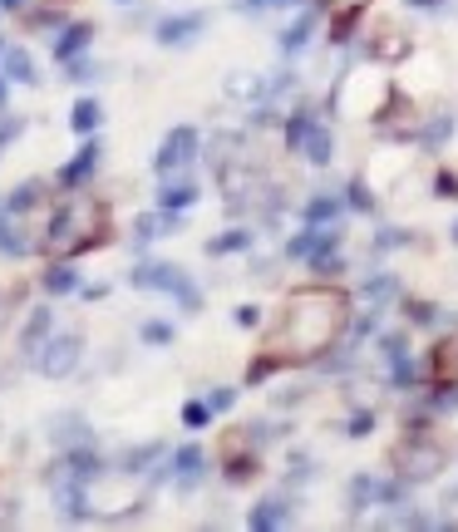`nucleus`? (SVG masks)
Segmentation results:
<instances>
[{"label":"nucleus","mask_w":458,"mask_h":532,"mask_svg":"<svg viewBox=\"0 0 458 532\" xmlns=\"http://www.w3.org/2000/svg\"><path fill=\"white\" fill-rule=\"evenodd\" d=\"M350 326V301L336 286H301L286 296L272 336H266V355L276 365H301L316 360L320 350H330L340 340V330Z\"/></svg>","instance_id":"nucleus-1"},{"label":"nucleus","mask_w":458,"mask_h":532,"mask_svg":"<svg viewBox=\"0 0 458 532\" xmlns=\"http://www.w3.org/2000/svg\"><path fill=\"white\" fill-rule=\"evenodd\" d=\"M99 232H103V212L89 203V197H75L65 212L49 217L45 252L49 257H75V252H85V247L99 242Z\"/></svg>","instance_id":"nucleus-2"},{"label":"nucleus","mask_w":458,"mask_h":532,"mask_svg":"<svg viewBox=\"0 0 458 532\" xmlns=\"http://www.w3.org/2000/svg\"><path fill=\"white\" fill-rule=\"evenodd\" d=\"M133 286L139 291H168L173 301L187 311V316H197V306H202V291L193 286V281L183 276V266H163V262H143V266H133Z\"/></svg>","instance_id":"nucleus-3"},{"label":"nucleus","mask_w":458,"mask_h":532,"mask_svg":"<svg viewBox=\"0 0 458 532\" xmlns=\"http://www.w3.org/2000/svg\"><path fill=\"white\" fill-rule=\"evenodd\" d=\"M281 133H286V149H296L306 163H330V133L310 109L291 113V119L281 123Z\"/></svg>","instance_id":"nucleus-4"},{"label":"nucleus","mask_w":458,"mask_h":532,"mask_svg":"<svg viewBox=\"0 0 458 532\" xmlns=\"http://www.w3.org/2000/svg\"><path fill=\"white\" fill-rule=\"evenodd\" d=\"M400 478L404 483H424V478H434L444 468V448L429 439V434H404V444H400Z\"/></svg>","instance_id":"nucleus-5"},{"label":"nucleus","mask_w":458,"mask_h":532,"mask_svg":"<svg viewBox=\"0 0 458 532\" xmlns=\"http://www.w3.org/2000/svg\"><path fill=\"white\" fill-rule=\"evenodd\" d=\"M380 355H384V365H390L394 390H419V365H414V355H409V336H404V330L380 336Z\"/></svg>","instance_id":"nucleus-6"},{"label":"nucleus","mask_w":458,"mask_h":532,"mask_svg":"<svg viewBox=\"0 0 458 532\" xmlns=\"http://www.w3.org/2000/svg\"><path fill=\"white\" fill-rule=\"evenodd\" d=\"M197 158V129H173L168 139H163V149H158V158H153V168H158L163 177L168 173H178V168H187V163Z\"/></svg>","instance_id":"nucleus-7"},{"label":"nucleus","mask_w":458,"mask_h":532,"mask_svg":"<svg viewBox=\"0 0 458 532\" xmlns=\"http://www.w3.org/2000/svg\"><path fill=\"white\" fill-rule=\"evenodd\" d=\"M35 365H40V374H69L79 365V340L75 336H59V340H45L40 346V355H35Z\"/></svg>","instance_id":"nucleus-8"},{"label":"nucleus","mask_w":458,"mask_h":532,"mask_svg":"<svg viewBox=\"0 0 458 532\" xmlns=\"http://www.w3.org/2000/svg\"><path fill=\"white\" fill-rule=\"evenodd\" d=\"M242 444H247V429L242 434H227V458H222L227 483H247V478H256V454H252V448L242 454Z\"/></svg>","instance_id":"nucleus-9"},{"label":"nucleus","mask_w":458,"mask_h":532,"mask_svg":"<svg viewBox=\"0 0 458 532\" xmlns=\"http://www.w3.org/2000/svg\"><path fill=\"white\" fill-rule=\"evenodd\" d=\"M99 143H85V149H79L75 153V163H65V168H59V187H65V193H75V187H85L89 183V177H94V168H99Z\"/></svg>","instance_id":"nucleus-10"},{"label":"nucleus","mask_w":458,"mask_h":532,"mask_svg":"<svg viewBox=\"0 0 458 532\" xmlns=\"http://www.w3.org/2000/svg\"><path fill=\"white\" fill-rule=\"evenodd\" d=\"M207 30V15L202 10H187V15H168L158 25V45H187L193 35H202Z\"/></svg>","instance_id":"nucleus-11"},{"label":"nucleus","mask_w":458,"mask_h":532,"mask_svg":"<svg viewBox=\"0 0 458 532\" xmlns=\"http://www.w3.org/2000/svg\"><path fill=\"white\" fill-rule=\"evenodd\" d=\"M202 473H207V454L197 444H183L178 454H173V478H178L183 488H193Z\"/></svg>","instance_id":"nucleus-12"},{"label":"nucleus","mask_w":458,"mask_h":532,"mask_svg":"<svg viewBox=\"0 0 458 532\" xmlns=\"http://www.w3.org/2000/svg\"><path fill=\"white\" fill-rule=\"evenodd\" d=\"M320 5H326V15H330V30H336L330 40H350V25H355V15L370 5V0H320Z\"/></svg>","instance_id":"nucleus-13"},{"label":"nucleus","mask_w":458,"mask_h":532,"mask_svg":"<svg viewBox=\"0 0 458 532\" xmlns=\"http://www.w3.org/2000/svg\"><path fill=\"white\" fill-rule=\"evenodd\" d=\"M89 40H94L89 25H65V35L55 40V59H59V65H75V59L89 50Z\"/></svg>","instance_id":"nucleus-14"},{"label":"nucleus","mask_w":458,"mask_h":532,"mask_svg":"<svg viewBox=\"0 0 458 532\" xmlns=\"http://www.w3.org/2000/svg\"><path fill=\"white\" fill-rule=\"evenodd\" d=\"M0 75L15 79V85H35V65L20 45H0Z\"/></svg>","instance_id":"nucleus-15"},{"label":"nucleus","mask_w":458,"mask_h":532,"mask_svg":"<svg viewBox=\"0 0 458 532\" xmlns=\"http://www.w3.org/2000/svg\"><path fill=\"white\" fill-rule=\"evenodd\" d=\"M291 518V508H286V498H262V503L252 508V518H247V527H256V532H266V527H281Z\"/></svg>","instance_id":"nucleus-16"},{"label":"nucleus","mask_w":458,"mask_h":532,"mask_svg":"<svg viewBox=\"0 0 458 532\" xmlns=\"http://www.w3.org/2000/svg\"><path fill=\"white\" fill-rule=\"evenodd\" d=\"M429 370H434V380H439V384H458V340H444V346H434Z\"/></svg>","instance_id":"nucleus-17"},{"label":"nucleus","mask_w":458,"mask_h":532,"mask_svg":"<svg viewBox=\"0 0 458 532\" xmlns=\"http://www.w3.org/2000/svg\"><path fill=\"white\" fill-rule=\"evenodd\" d=\"M197 203V183H187V177H178V183H163L158 193V207H168V212H183V207Z\"/></svg>","instance_id":"nucleus-18"},{"label":"nucleus","mask_w":458,"mask_h":532,"mask_svg":"<svg viewBox=\"0 0 458 532\" xmlns=\"http://www.w3.org/2000/svg\"><path fill=\"white\" fill-rule=\"evenodd\" d=\"M247 247H252V232H247V227H232V232L207 242V257H232V252H247Z\"/></svg>","instance_id":"nucleus-19"},{"label":"nucleus","mask_w":458,"mask_h":532,"mask_svg":"<svg viewBox=\"0 0 458 532\" xmlns=\"http://www.w3.org/2000/svg\"><path fill=\"white\" fill-rule=\"evenodd\" d=\"M40 286L49 291V296H69V291L79 286V276H75V266H65V262H55L45 271V276H40Z\"/></svg>","instance_id":"nucleus-20"},{"label":"nucleus","mask_w":458,"mask_h":532,"mask_svg":"<svg viewBox=\"0 0 458 532\" xmlns=\"http://www.w3.org/2000/svg\"><path fill=\"white\" fill-rule=\"evenodd\" d=\"M370 503H384V483H374L370 473H360L350 483V508H370Z\"/></svg>","instance_id":"nucleus-21"},{"label":"nucleus","mask_w":458,"mask_h":532,"mask_svg":"<svg viewBox=\"0 0 458 532\" xmlns=\"http://www.w3.org/2000/svg\"><path fill=\"white\" fill-rule=\"evenodd\" d=\"M49 326H55V320H49V311H35V316H30V326H25V336H20V350H40V346H45V336H49Z\"/></svg>","instance_id":"nucleus-22"},{"label":"nucleus","mask_w":458,"mask_h":532,"mask_svg":"<svg viewBox=\"0 0 458 532\" xmlns=\"http://www.w3.org/2000/svg\"><path fill=\"white\" fill-rule=\"evenodd\" d=\"M69 478H79V483H85V478H94V473H99V454H94V448H75V454H69Z\"/></svg>","instance_id":"nucleus-23"},{"label":"nucleus","mask_w":458,"mask_h":532,"mask_svg":"<svg viewBox=\"0 0 458 532\" xmlns=\"http://www.w3.org/2000/svg\"><path fill=\"white\" fill-rule=\"evenodd\" d=\"M310 30H316V20H310V15H301L296 25H291L286 35H281V50H286V55H296V50H306V45H310Z\"/></svg>","instance_id":"nucleus-24"},{"label":"nucleus","mask_w":458,"mask_h":532,"mask_svg":"<svg viewBox=\"0 0 458 532\" xmlns=\"http://www.w3.org/2000/svg\"><path fill=\"white\" fill-rule=\"evenodd\" d=\"M336 217H340V203H336V197H310V203H306V222L330 227Z\"/></svg>","instance_id":"nucleus-25"},{"label":"nucleus","mask_w":458,"mask_h":532,"mask_svg":"<svg viewBox=\"0 0 458 532\" xmlns=\"http://www.w3.org/2000/svg\"><path fill=\"white\" fill-rule=\"evenodd\" d=\"M69 123H75V133H94V129H99V104H94V99H79L75 113H69Z\"/></svg>","instance_id":"nucleus-26"},{"label":"nucleus","mask_w":458,"mask_h":532,"mask_svg":"<svg viewBox=\"0 0 458 532\" xmlns=\"http://www.w3.org/2000/svg\"><path fill=\"white\" fill-rule=\"evenodd\" d=\"M449 133H454V113H439V119L419 133V143L424 149H439V143H449Z\"/></svg>","instance_id":"nucleus-27"},{"label":"nucleus","mask_w":458,"mask_h":532,"mask_svg":"<svg viewBox=\"0 0 458 532\" xmlns=\"http://www.w3.org/2000/svg\"><path fill=\"white\" fill-rule=\"evenodd\" d=\"M40 193H45L40 183H20L15 193L5 197V212H25V207H35V203H40Z\"/></svg>","instance_id":"nucleus-28"},{"label":"nucleus","mask_w":458,"mask_h":532,"mask_svg":"<svg viewBox=\"0 0 458 532\" xmlns=\"http://www.w3.org/2000/svg\"><path fill=\"white\" fill-rule=\"evenodd\" d=\"M212 414H217V410H212L207 400H187V404H183V424H187V429H202Z\"/></svg>","instance_id":"nucleus-29"},{"label":"nucleus","mask_w":458,"mask_h":532,"mask_svg":"<svg viewBox=\"0 0 458 532\" xmlns=\"http://www.w3.org/2000/svg\"><path fill=\"white\" fill-rule=\"evenodd\" d=\"M404 316H409L414 326H439V311H434L429 301H404Z\"/></svg>","instance_id":"nucleus-30"},{"label":"nucleus","mask_w":458,"mask_h":532,"mask_svg":"<svg viewBox=\"0 0 458 532\" xmlns=\"http://www.w3.org/2000/svg\"><path fill=\"white\" fill-rule=\"evenodd\" d=\"M65 513L75 518V523H79V518H89V508H85V488H79V478L65 488Z\"/></svg>","instance_id":"nucleus-31"},{"label":"nucleus","mask_w":458,"mask_h":532,"mask_svg":"<svg viewBox=\"0 0 458 532\" xmlns=\"http://www.w3.org/2000/svg\"><path fill=\"white\" fill-rule=\"evenodd\" d=\"M143 340H148V346H168L173 326H168V320H148V326H143Z\"/></svg>","instance_id":"nucleus-32"},{"label":"nucleus","mask_w":458,"mask_h":532,"mask_svg":"<svg viewBox=\"0 0 458 532\" xmlns=\"http://www.w3.org/2000/svg\"><path fill=\"white\" fill-rule=\"evenodd\" d=\"M370 429H374V414H370V410L350 414V424H346V434H350V439H365Z\"/></svg>","instance_id":"nucleus-33"},{"label":"nucleus","mask_w":458,"mask_h":532,"mask_svg":"<svg viewBox=\"0 0 458 532\" xmlns=\"http://www.w3.org/2000/svg\"><path fill=\"white\" fill-rule=\"evenodd\" d=\"M350 207H360V212H370V187H365V177H355V183H350Z\"/></svg>","instance_id":"nucleus-34"},{"label":"nucleus","mask_w":458,"mask_h":532,"mask_svg":"<svg viewBox=\"0 0 458 532\" xmlns=\"http://www.w3.org/2000/svg\"><path fill=\"white\" fill-rule=\"evenodd\" d=\"M237 326H242V330H252V326H262V306H237Z\"/></svg>","instance_id":"nucleus-35"},{"label":"nucleus","mask_w":458,"mask_h":532,"mask_svg":"<svg viewBox=\"0 0 458 532\" xmlns=\"http://www.w3.org/2000/svg\"><path fill=\"white\" fill-rule=\"evenodd\" d=\"M434 193H439V197H458V173H439V177H434Z\"/></svg>","instance_id":"nucleus-36"},{"label":"nucleus","mask_w":458,"mask_h":532,"mask_svg":"<svg viewBox=\"0 0 458 532\" xmlns=\"http://www.w3.org/2000/svg\"><path fill=\"white\" fill-rule=\"evenodd\" d=\"M207 404H212L217 414H222V410H232V404H237V390H212V400H207Z\"/></svg>","instance_id":"nucleus-37"},{"label":"nucleus","mask_w":458,"mask_h":532,"mask_svg":"<svg viewBox=\"0 0 458 532\" xmlns=\"http://www.w3.org/2000/svg\"><path fill=\"white\" fill-rule=\"evenodd\" d=\"M242 10H266V5H291V0H237Z\"/></svg>","instance_id":"nucleus-38"},{"label":"nucleus","mask_w":458,"mask_h":532,"mask_svg":"<svg viewBox=\"0 0 458 532\" xmlns=\"http://www.w3.org/2000/svg\"><path fill=\"white\" fill-rule=\"evenodd\" d=\"M15 133H20V119H10V123H0V149H5V143H10V139H15Z\"/></svg>","instance_id":"nucleus-39"},{"label":"nucleus","mask_w":458,"mask_h":532,"mask_svg":"<svg viewBox=\"0 0 458 532\" xmlns=\"http://www.w3.org/2000/svg\"><path fill=\"white\" fill-rule=\"evenodd\" d=\"M409 5H419V10H439L444 0H409Z\"/></svg>","instance_id":"nucleus-40"},{"label":"nucleus","mask_w":458,"mask_h":532,"mask_svg":"<svg viewBox=\"0 0 458 532\" xmlns=\"http://www.w3.org/2000/svg\"><path fill=\"white\" fill-rule=\"evenodd\" d=\"M0 5H5V10H25L30 0H0Z\"/></svg>","instance_id":"nucleus-41"},{"label":"nucleus","mask_w":458,"mask_h":532,"mask_svg":"<svg viewBox=\"0 0 458 532\" xmlns=\"http://www.w3.org/2000/svg\"><path fill=\"white\" fill-rule=\"evenodd\" d=\"M5 85H10V79H5V75H0V104H5Z\"/></svg>","instance_id":"nucleus-42"},{"label":"nucleus","mask_w":458,"mask_h":532,"mask_svg":"<svg viewBox=\"0 0 458 532\" xmlns=\"http://www.w3.org/2000/svg\"><path fill=\"white\" fill-rule=\"evenodd\" d=\"M0 232H5V203H0Z\"/></svg>","instance_id":"nucleus-43"},{"label":"nucleus","mask_w":458,"mask_h":532,"mask_svg":"<svg viewBox=\"0 0 458 532\" xmlns=\"http://www.w3.org/2000/svg\"><path fill=\"white\" fill-rule=\"evenodd\" d=\"M454 242H458V227H454Z\"/></svg>","instance_id":"nucleus-44"},{"label":"nucleus","mask_w":458,"mask_h":532,"mask_svg":"<svg viewBox=\"0 0 458 532\" xmlns=\"http://www.w3.org/2000/svg\"><path fill=\"white\" fill-rule=\"evenodd\" d=\"M119 5H129V0H119Z\"/></svg>","instance_id":"nucleus-45"},{"label":"nucleus","mask_w":458,"mask_h":532,"mask_svg":"<svg viewBox=\"0 0 458 532\" xmlns=\"http://www.w3.org/2000/svg\"><path fill=\"white\" fill-rule=\"evenodd\" d=\"M0 10H5V5H0Z\"/></svg>","instance_id":"nucleus-46"}]
</instances>
